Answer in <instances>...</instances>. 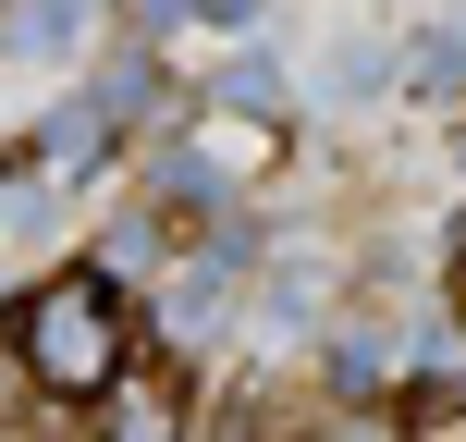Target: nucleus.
Returning a JSON list of instances; mask_svg holds the SVG:
<instances>
[{
	"label": "nucleus",
	"instance_id": "f257e3e1",
	"mask_svg": "<svg viewBox=\"0 0 466 442\" xmlns=\"http://www.w3.org/2000/svg\"><path fill=\"white\" fill-rule=\"evenodd\" d=\"M13 369L62 406H98L136 369V307L111 295V271H49L37 295H13Z\"/></svg>",
	"mask_w": 466,
	"mask_h": 442
},
{
	"label": "nucleus",
	"instance_id": "f03ea898",
	"mask_svg": "<svg viewBox=\"0 0 466 442\" xmlns=\"http://www.w3.org/2000/svg\"><path fill=\"white\" fill-rule=\"evenodd\" d=\"M197 160H209V172H258V160H270V123H209V136H197Z\"/></svg>",
	"mask_w": 466,
	"mask_h": 442
},
{
	"label": "nucleus",
	"instance_id": "7ed1b4c3",
	"mask_svg": "<svg viewBox=\"0 0 466 442\" xmlns=\"http://www.w3.org/2000/svg\"><path fill=\"white\" fill-rule=\"evenodd\" d=\"M454 320H466V258H454Z\"/></svg>",
	"mask_w": 466,
	"mask_h": 442
}]
</instances>
